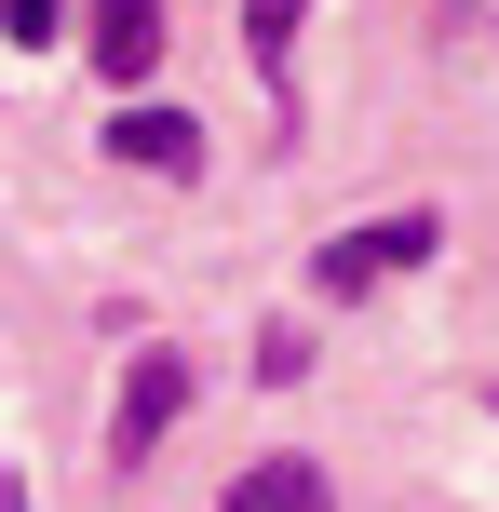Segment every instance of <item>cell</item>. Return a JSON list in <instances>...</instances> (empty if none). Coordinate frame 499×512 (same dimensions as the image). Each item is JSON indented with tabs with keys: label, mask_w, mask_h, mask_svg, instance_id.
<instances>
[{
	"label": "cell",
	"mask_w": 499,
	"mask_h": 512,
	"mask_svg": "<svg viewBox=\"0 0 499 512\" xmlns=\"http://www.w3.org/2000/svg\"><path fill=\"white\" fill-rule=\"evenodd\" d=\"M432 243H446V216H378V230H351V243H324L311 256V283H324V297H378V283H392V270H419V256Z\"/></svg>",
	"instance_id": "cell-1"
},
{
	"label": "cell",
	"mask_w": 499,
	"mask_h": 512,
	"mask_svg": "<svg viewBox=\"0 0 499 512\" xmlns=\"http://www.w3.org/2000/svg\"><path fill=\"white\" fill-rule=\"evenodd\" d=\"M189 418V351H135V378H122V418H108V445L122 459H149L162 432Z\"/></svg>",
	"instance_id": "cell-2"
},
{
	"label": "cell",
	"mask_w": 499,
	"mask_h": 512,
	"mask_svg": "<svg viewBox=\"0 0 499 512\" xmlns=\"http://www.w3.org/2000/svg\"><path fill=\"white\" fill-rule=\"evenodd\" d=\"M108 162H135V176H203V122H189V108H108Z\"/></svg>",
	"instance_id": "cell-3"
},
{
	"label": "cell",
	"mask_w": 499,
	"mask_h": 512,
	"mask_svg": "<svg viewBox=\"0 0 499 512\" xmlns=\"http://www.w3.org/2000/svg\"><path fill=\"white\" fill-rule=\"evenodd\" d=\"M149 68H162V0H95V81L135 95Z\"/></svg>",
	"instance_id": "cell-4"
},
{
	"label": "cell",
	"mask_w": 499,
	"mask_h": 512,
	"mask_svg": "<svg viewBox=\"0 0 499 512\" xmlns=\"http://www.w3.org/2000/svg\"><path fill=\"white\" fill-rule=\"evenodd\" d=\"M230 512H338V499L311 459H257V472H230Z\"/></svg>",
	"instance_id": "cell-5"
},
{
	"label": "cell",
	"mask_w": 499,
	"mask_h": 512,
	"mask_svg": "<svg viewBox=\"0 0 499 512\" xmlns=\"http://www.w3.org/2000/svg\"><path fill=\"white\" fill-rule=\"evenodd\" d=\"M297 14H311V0H243V41H257L270 81H284V54H297Z\"/></svg>",
	"instance_id": "cell-6"
},
{
	"label": "cell",
	"mask_w": 499,
	"mask_h": 512,
	"mask_svg": "<svg viewBox=\"0 0 499 512\" xmlns=\"http://www.w3.org/2000/svg\"><path fill=\"white\" fill-rule=\"evenodd\" d=\"M0 27H14V54H41L54 27H68V0H0Z\"/></svg>",
	"instance_id": "cell-7"
},
{
	"label": "cell",
	"mask_w": 499,
	"mask_h": 512,
	"mask_svg": "<svg viewBox=\"0 0 499 512\" xmlns=\"http://www.w3.org/2000/svg\"><path fill=\"white\" fill-rule=\"evenodd\" d=\"M0 512H27V486H14V472H0Z\"/></svg>",
	"instance_id": "cell-8"
}]
</instances>
